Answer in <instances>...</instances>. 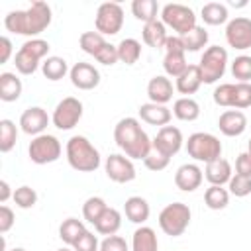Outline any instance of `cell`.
Here are the masks:
<instances>
[{"instance_id": "cell-40", "label": "cell", "mask_w": 251, "mask_h": 251, "mask_svg": "<svg viewBox=\"0 0 251 251\" xmlns=\"http://www.w3.org/2000/svg\"><path fill=\"white\" fill-rule=\"evenodd\" d=\"M12 200L16 202L18 208L29 210V208H33V206L37 204V192H35L31 186L22 184V186H18V188L14 190V198H12Z\"/></svg>"}, {"instance_id": "cell-31", "label": "cell", "mask_w": 251, "mask_h": 251, "mask_svg": "<svg viewBox=\"0 0 251 251\" xmlns=\"http://www.w3.org/2000/svg\"><path fill=\"white\" fill-rule=\"evenodd\" d=\"M41 73L47 80H61L67 73H71V69H69V65L63 57L51 55L41 63Z\"/></svg>"}, {"instance_id": "cell-3", "label": "cell", "mask_w": 251, "mask_h": 251, "mask_svg": "<svg viewBox=\"0 0 251 251\" xmlns=\"http://www.w3.org/2000/svg\"><path fill=\"white\" fill-rule=\"evenodd\" d=\"M65 153L71 169L78 173H94L102 165L100 151L84 135H73L65 145Z\"/></svg>"}, {"instance_id": "cell-11", "label": "cell", "mask_w": 251, "mask_h": 251, "mask_svg": "<svg viewBox=\"0 0 251 251\" xmlns=\"http://www.w3.org/2000/svg\"><path fill=\"white\" fill-rule=\"evenodd\" d=\"M96 31L106 35H116L124 27V8L118 2H104L96 10V20H94Z\"/></svg>"}, {"instance_id": "cell-12", "label": "cell", "mask_w": 251, "mask_h": 251, "mask_svg": "<svg viewBox=\"0 0 251 251\" xmlns=\"http://www.w3.org/2000/svg\"><path fill=\"white\" fill-rule=\"evenodd\" d=\"M104 171H106V176L112 180V182H118V184H126V182H131L135 178V167H133V161L129 157H126L124 153H112L106 157L104 161Z\"/></svg>"}, {"instance_id": "cell-34", "label": "cell", "mask_w": 251, "mask_h": 251, "mask_svg": "<svg viewBox=\"0 0 251 251\" xmlns=\"http://www.w3.org/2000/svg\"><path fill=\"white\" fill-rule=\"evenodd\" d=\"M204 204L210 210H224L229 204V190L224 188V186L210 184L204 192Z\"/></svg>"}, {"instance_id": "cell-25", "label": "cell", "mask_w": 251, "mask_h": 251, "mask_svg": "<svg viewBox=\"0 0 251 251\" xmlns=\"http://www.w3.org/2000/svg\"><path fill=\"white\" fill-rule=\"evenodd\" d=\"M141 37H143V43H145V45L155 47V49H163V47H165V41H167V37H169V33H167L165 24H163L161 20H155V22L143 24Z\"/></svg>"}, {"instance_id": "cell-51", "label": "cell", "mask_w": 251, "mask_h": 251, "mask_svg": "<svg viewBox=\"0 0 251 251\" xmlns=\"http://www.w3.org/2000/svg\"><path fill=\"white\" fill-rule=\"evenodd\" d=\"M165 53H186L184 49V41L180 35H169L165 41Z\"/></svg>"}, {"instance_id": "cell-17", "label": "cell", "mask_w": 251, "mask_h": 251, "mask_svg": "<svg viewBox=\"0 0 251 251\" xmlns=\"http://www.w3.org/2000/svg\"><path fill=\"white\" fill-rule=\"evenodd\" d=\"M202 180H204V173L196 163H184L175 173V184L182 192H194L196 188H200Z\"/></svg>"}, {"instance_id": "cell-8", "label": "cell", "mask_w": 251, "mask_h": 251, "mask_svg": "<svg viewBox=\"0 0 251 251\" xmlns=\"http://www.w3.org/2000/svg\"><path fill=\"white\" fill-rule=\"evenodd\" d=\"M227 67V51L220 45H210L204 49L198 69L202 73V82L204 84H214L226 75Z\"/></svg>"}, {"instance_id": "cell-53", "label": "cell", "mask_w": 251, "mask_h": 251, "mask_svg": "<svg viewBox=\"0 0 251 251\" xmlns=\"http://www.w3.org/2000/svg\"><path fill=\"white\" fill-rule=\"evenodd\" d=\"M10 198H14V192L10 190L8 180H0V204H6Z\"/></svg>"}, {"instance_id": "cell-56", "label": "cell", "mask_w": 251, "mask_h": 251, "mask_svg": "<svg viewBox=\"0 0 251 251\" xmlns=\"http://www.w3.org/2000/svg\"><path fill=\"white\" fill-rule=\"evenodd\" d=\"M247 153L251 155V139H249V143H247Z\"/></svg>"}, {"instance_id": "cell-43", "label": "cell", "mask_w": 251, "mask_h": 251, "mask_svg": "<svg viewBox=\"0 0 251 251\" xmlns=\"http://www.w3.org/2000/svg\"><path fill=\"white\" fill-rule=\"evenodd\" d=\"M227 190H229V194L235 196V198H245L247 194H251V178L235 173V175L231 176V180L227 182Z\"/></svg>"}, {"instance_id": "cell-14", "label": "cell", "mask_w": 251, "mask_h": 251, "mask_svg": "<svg viewBox=\"0 0 251 251\" xmlns=\"http://www.w3.org/2000/svg\"><path fill=\"white\" fill-rule=\"evenodd\" d=\"M182 143H184L182 131L175 126H165V127H159L157 135L153 137V151L171 159L182 149Z\"/></svg>"}, {"instance_id": "cell-33", "label": "cell", "mask_w": 251, "mask_h": 251, "mask_svg": "<svg viewBox=\"0 0 251 251\" xmlns=\"http://www.w3.org/2000/svg\"><path fill=\"white\" fill-rule=\"evenodd\" d=\"M141 57V43L133 37H126L118 43V59L126 65H135Z\"/></svg>"}, {"instance_id": "cell-44", "label": "cell", "mask_w": 251, "mask_h": 251, "mask_svg": "<svg viewBox=\"0 0 251 251\" xmlns=\"http://www.w3.org/2000/svg\"><path fill=\"white\" fill-rule=\"evenodd\" d=\"M249 106H251V82H237L235 84L233 110H245Z\"/></svg>"}, {"instance_id": "cell-6", "label": "cell", "mask_w": 251, "mask_h": 251, "mask_svg": "<svg viewBox=\"0 0 251 251\" xmlns=\"http://www.w3.org/2000/svg\"><path fill=\"white\" fill-rule=\"evenodd\" d=\"M222 141L208 131H196L192 135H188L186 141V153L188 157H192L198 163H212L216 159L222 157Z\"/></svg>"}, {"instance_id": "cell-19", "label": "cell", "mask_w": 251, "mask_h": 251, "mask_svg": "<svg viewBox=\"0 0 251 251\" xmlns=\"http://www.w3.org/2000/svg\"><path fill=\"white\" fill-rule=\"evenodd\" d=\"M173 82L167 75H157L147 82V96L153 104H167L173 100Z\"/></svg>"}, {"instance_id": "cell-27", "label": "cell", "mask_w": 251, "mask_h": 251, "mask_svg": "<svg viewBox=\"0 0 251 251\" xmlns=\"http://www.w3.org/2000/svg\"><path fill=\"white\" fill-rule=\"evenodd\" d=\"M120 227H122V214H120V210H116L112 206H108L104 210V214L98 218V222L94 224V229L100 235H106V237L108 235H116Z\"/></svg>"}, {"instance_id": "cell-48", "label": "cell", "mask_w": 251, "mask_h": 251, "mask_svg": "<svg viewBox=\"0 0 251 251\" xmlns=\"http://www.w3.org/2000/svg\"><path fill=\"white\" fill-rule=\"evenodd\" d=\"M100 251H129V245L122 235H108L100 241Z\"/></svg>"}, {"instance_id": "cell-24", "label": "cell", "mask_w": 251, "mask_h": 251, "mask_svg": "<svg viewBox=\"0 0 251 251\" xmlns=\"http://www.w3.org/2000/svg\"><path fill=\"white\" fill-rule=\"evenodd\" d=\"M131 251H159L155 229L149 226H139L131 235Z\"/></svg>"}, {"instance_id": "cell-55", "label": "cell", "mask_w": 251, "mask_h": 251, "mask_svg": "<svg viewBox=\"0 0 251 251\" xmlns=\"http://www.w3.org/2000/svg\"><path fill=\"white\" fill-rule=\"evenodd\" d=\"M10 251H27V249H24V247H14V249H10Z\"/></svg>"}, {"instance_id": "cell-37", "label": "cell", "mask_w": 251, "mask_h": 251, "mask_svg": "<svg viewBox=\"0 0 251 251\" xmlns=\"http://www.w3.org/2000/svg\"><path fill=\"white\" fill-rule=\"evenodd\" d=\"M16 141H18V127H16V124L12 120H8V118L0 120V151L2 153L12 151Z\"/></svg>"}, {"instance_id": "cell-29", "label": "cell", "mask_w": 251, "mask_h": 251, "mask_svg": "<svg viewBox=\"0 0 251 251\" xmlns=\"http://www.w3.org/2000/svg\"><path fill=\"white\" fill-rule=\"evenodd\" d=\"M200 18L208 25H222L229 22V12H227V6L222 2H208L202 6Z\"/></svg>"}, {"instance_id": "cell-23", "label": "cell", "mask_w": 251, "mask_h": 251, "mask_svg": "<svg viewBox=\"0 0 251 251\" xmlns=\"http://www.w3.org/2000/svg\"><path fill=\"white\" fill-rule=\"evenodd\" d=\"M202 84H204V82H202V73H200L198 65H188V69L176 78L175 88H176L180 94L190 96V94L198 92V88H200Z\"/></svg>"}, {"instance_id": "cell-46", "label": "cell", "mask_w": 251, "mask_h": 251, "mask_svg": "<svg viewBox=\"0 0 251 251\" xmlns=\"http://www.w3.org/2000/svg\"><path fill=\"white\" fill-rule=\"evenodd\" d=\"M169 163H171V159L165 157V155H161V153H157V151H151V153L143 159V165H145L149 171H153V173H159V171L167 169Z\"/></svg>"}, {"instance_id": "cell-15", "label": "cell", "mask_w": 251, "mask_h": 251, "mask_svg": "<svg viewBox=\"0 0 251 251\" xmlns=\"http://www.w3.org/2000/svg\"><path fill=\"white\" fill-rule=\"evenodd\" d=\"M69 78L73 82L75 88L78 90H92L100 84V71L90 65V63H84V61H78L71 67V73H69Z\"/></svg>"}, {"instance_id": "cell-45", "label": "cell", "mask_w": 251, "mask_h": 251, "mask_svg": "<svg viewBox=\"0 0 251 251\" xmlns=\"http://www.w3.org/2000/svg\"><path fill=\"white\" fill-rule=\"evenodd\" d=\"M73 249L75 251H100V241H98V237L92 233V231H84L80 237H78V241L73 245Z\"/></svg>"}, {"instance_id": "cell-42", "label": "cell", "mask_w": 251, "mask_h": 251, "mask_svg": "<svg viewBox=\"0 0 251 251\" xmlns=\"http://www.w3.org/2000/svg\"><path fill=\"white\" fill-rule=\"evenodd\" d=\"M214 102L222 108H233V98H235V84L233 82H224L214 88Z\"/></svg>"}, {"instance_id": "cell-26", "label": "cell", "mask_w": 251, "mask_h": 251, "mask_svg": "<svg viewBox=\"0 0 251 251\" xmlns=\"http://www.w3.org/2000/svg\"><path fill=\"white\" fill-rule=\"evenodd\" d=\"M24 84L16 73L4 71L0 75V100L2 102H16L22 96Z\"/></svg>"}, {"instance_id": "cell-47", "label": "cell", "mask_w": 251, "mask_h": 251, "mask_svg": "<svg viewBox=\"0 0 251 251\" xmlns=\"http://www.w3.org/2000/svg\"><path fill=\"white\" fill-rule=\"evenodd\" d=\"M100 65H106V67H112V65H116L120 59H118V45H112V43H106L102 49H100V53L94 57Z\"/></svg>"}, {"instance_id": "cell-10", "label": "cell", "mask_w": 251, "mask_h": 251, "mask_svg": "<svg viewBox=\"0 0 251 251\" xmlns=\"http://www.w3.org/2000/svg\"><path fill=\"white\" fill-rule=\"evenodd\" d=\"M82 112H84L82 102L75 96H67L55 106V110L51 114V124L61 131H69L80 122Z\"/></svg>"}, {"instance_id": "cell-1", "label": "cell", "mask_w": 251, "mask_h": 251, "mask_svg": "<svg viewBox=\"0 0 251 251\" xmlns=\"http://www.w3.org/2000/svg\"><path fill=\"white\" fill-rule=\"evenodd\" d=\"M53 20L51 6L47 2L35 0L25 10H12L4 16V27L16 35H25L29 39H35L39 33H43Z\"/></svg>"}, {"instance_id": "cell-39", "label": "cell", "mask_w": 251, "mask_h": 251, "mask_svg": "<svg viewBox=\"0 0 251 251\" xmlns=\"http://www.w3.org/2000/svg\"><path fill=\"white\" fill-rule=\"evenodd\" d=\"M182 41H184V49H186V51L196 53V51H200V49H204V47L208 45V31H206L204 27L196 25L192 31H188V33L182 37Z\"/></svg>"}, {"instance_id": "cell-2", "label": "cell", "mask_w": 251, "mask_h": 251, "mask_svg": "<svg viewBox=\"0 0 251 251\" xmlns=\"http://www.w3.org/2000/svg\"><path fill=\"white\" fill-rule=\"evenodd\" d=\"M114 141L131 161L145 159L153 151V139H149L137 118H122L114 126Z\"/></svg>"}, {"instance_id": "cell-20", "label": "cell", "mask_w": 251, "mask_h": 251, "mask_svg": "<svg viewBox=\"0 0 251 251\" xmlns=\"http://www.w3.org/2000/svg\"><path fill=\"white\" fill-rule=\"evenodd\" d=\"M139 120L149 124V126H159V127H165L169 126L171 118H173V112L163 106V104H153V102H147V104H141L139 110Z\"/></svg>"}, {"instance_id": "cell-22", "label": "cell", "mask_w": 251, "mask_h": 251, "mask_svg": "<svg viewBox=\"0 0 251 251\" xmlns=\"http://www.w3.org/2000/svg\"><path fill=\"white\" fill-rule=\"evenodd\" d=\"M124 214L126 218L131 222V224H137V226H143L147 220H149V214H151V208H149V202L141 196H129L126 202H124Z\"/></svg>"}, {"instance_id": "cell-4", "label": "cell", "mask_w": 251, "mask_h": 251, "mask_svg": "<svg viewBox=\"0 0 251 251\" xmlns=\"http://www.w3.org/2000/svg\"><path fill=\"white\" fill-rule=\"evenodd\" d=\"M51 45L49 41L41 39V37H35V39H27L20 49L18 53L14 55V65H16V71L20 75H33L39 67L41 61L47 59V53H49Z\"/></svg>"}, {"instance_id": "cell-9", "label": "cell", "mask_w": 251, "mask_h": 251, "mask_svg": "<svg viewBox=\"0 0 251 251\" xmlns=\"http://www.w3.org/2000/svg\"><path fill=\"white\" fill-rule=\"evenodd\" d=\"M63 153V145L61 141L51 135V133H41V135H35L31 141H29V147H27V155L31 159V163L35 165H49V163H55Z\"/></svg>"}, {"instance_id": "cell-13", "label": "cell", "mask_w": 251, "mask_h": 251, "mask_svg": "<svg viewBox=\"0 0 251 251\" xmlns=\"http://www.w3.org/2000/svg\"><path fill=\"white\" fill-rule=\"evenodd\" d=\"M226 41L229 47L237 51H245L251 47V18L237 16L226 24Z\"/></svg>"}, {"instance_id": "cell-28", "label": "cell", "mask_w": 251, "mask_h": 251, "mask_svg": "<svg viewBox=\"0 0 251 251\" xmlns=\"http://www.w3.org/2000/svg\"><path fill=\"white\" fill-rule=\"evenodd\" d=\"M173 116L180 122H194L200 118V104L190 96L176 98L173 104Z\"/></svg>"}, {"instance_id": "cell-38", "label": "cell", "mask_w": 251, "mask_h": 251, "mask_svg": "<svg viewBox=\"0 0 251 251\" xmlns=\"http://www.w3.org/2000/svg\"><path fill=\"white\" fill-rule=\"evenodd\" d=\"M106 208H108V204H106L104 198H100V196H90V198H86L84 204H82V218H84L88 224L94 226V224L98 222V218L104 214Z\"/></svg>"}, {"instance_id": "cell-30", "label": "cell", "mask_w": 251, "mask_h": 251, "mask_svg": "<svg viewBox=\"0 0 251 251\" xmlns=\"http://www.w3.org/2000/svg\"><path fill=\"white\" fill-rule=\"evenodd\" d=\"M84 231H86V227H84L82 220H76V218H67L59 226V237L67 247H73Z\"/></svg>"}, {"instance_id": "cell-7", "label": "cell", "mask_w": 251, "mask_h": 251, "mask_svg": "<svg viewBox=\"0 0 251 251\" xmlns=\"http://www.w3.org/2000/svg\"><path fill=\"white\" fill-rule=\"evenodd\" d=\"M161 22L165 27L176 31V35L184 37L188 31L196 27V14L192 8L184 4H165L161 8Z\"/></svg>"}, {"instance_id": "cell-21", "label": "cell", "mask_w": 251, "mask_h": 251, "mask_svg": "<svg viewBox=\"0 0 251 251\" xmlns=\"http://www.w3.org/2000/svg\"><path fill=\"white\" fill-rule=\"evenodd\" d=\"M204 176H206V180H208L210 184H216V186L227 184V182L231 180V176H233L229 161L224 159V157H220V159L208 163L206 169H204Z\"/></svg>"}, {"instance_id": "cell-32", "label": "cell", "mask_w": 251, "mask_h": 251, "mask_svg": "<svg viewBox=\"0 0 251 251\" xmlns=\"http://www.w3.org/2000/svg\"><path fill=\"white\" fill-rule=\"evenodd\" d=\"M159 12H161V8L155 0H133L131 2V14L135 16V20H139L143 24L155 22Z\"/></svg>"}, {"instance_id": "cell-35", "label": "cell", "mask_w": 251, "mask_h": 251, "mask_svg": "<svg viewBox=\"0 0 251 251\" xmlns=\"http://www.w3.org/2000/svg\"><path fill=\"white\" fill-rule=\"evenodd\" d=\"M106 43H108L106 37H104L102 33H98V31H82L80 37H78L80 49H82L86 55H92V57H96V55L100 53V49H102Z\"/></svg>"}, {"instance_id": "cell-54", "label": "cell", "mask_w": 251, "mask_h": 251, "mask_svg": "<svg viewBox=\"0 0 251 251\" xmlns=\"http://www.w3.org/2000/svg\"><path fill=\"white\" fill-rule=\"evenodd\" d=\"M57 251H75L73 247H61V249H57Z\"/></svg>"}, {"instance_id": "cell-50", "label": "cell", "mask_w": 251, "mask_h": 251, "mask_svg": "<svg viewBox=\"0 0 251 251\" xmlns=\"http://www.w3.org/2000/svg\"><path fill=\"white\" fill-rule=\"evenodd\" d=\"M235 173L251 178V155L247 151L237 155V159H235Z\"/></svg>"}, {"instance_id": "cell-52", "label": "cell", "mask_w": 251, "mask_h": 251, "mask_svg": "<svg viewBox=\"0 0 251 251\" xmlns=\"http://www.w3.org/2000/svg\"><path fill=\"white\" fill-rule=\"evenodd\" d=\"M0 49H2L0 63H8L10 57H12V41H10V37H6V35L0 37Z\"/></svg>"}, {"instance_id": "cell-18", "label": "cell", "mask_w": 251, "mask_h": 251, "mask_svg": "<svg viewBox=\"0 0 251 251\" xmlns=\"http://www.w3.org/2000/svg\"><path fill=\"white\" fill-rule=\"evenodd\" d=\"M218 127L226 137H237L247 129V116L241 110H226L218 118Z\"/></svg>"}, {"instance_id": "cell-16", "label": "cell", "mask_w": 251, "mask_h": 251, "mask_svg": "<svg viewBox=\"0 0 251 251\" xmlns=\"http://www.w3.org/2000/svg\"><path fill=\"white\" fill-rule=\"evenodd\" d=\"M51 118L47 116V112L41 106H29L22 112L20 116V129L27 135H41L45 133V127L49 126Z\"/></svg>"}, {"instance_id": "cell-5", "label": "cell", "mask_w": 251, "mask_h": 251, "mask_svg": "<svg viewBox=\"0 0 251 251\" xmlns=\"http://www.w3.org/2000/svg\"><path fill=\"white\" fill-rule=\"evenodd\" d=\"M190 218H192V212H190L188 204H184V202H171L159 214V227H161V231L165 235L178 237V235H182L188 229Z\"/></svg>"}, {"instance_id": "cell-36", "label": "cell", "mask_w": 251, "mask_h": 251, "mask_svg": "<svg viewBox=\"0 0 251 251\" xmlns=\"http://www.w3.org/2000/svg\"><path fill=\"white\" fill-rule=\"evenodd\" d=\"M163 69H165V75L167 76L178 78L188 69V63H186L184 53H165V57H163Z\"/></svg>"}, {"instance_id": "cell-41", "label": "cell", "mask_w": 251, "mask_h": 251, "mask_svg": "<svg viewBox=\"0 0 251 251\" xmlns=\"http://www.w3.org/2000/svg\"><path fill=\"white\" fill-rule=\"evenodd\" d=\"M231 75L237 82H251V57L239 55L231 61Z\"/></svg>"}, {"instance_id": "cell-49", "label": "cell", "mask_w": 251, "mask_h": 251, "mask_svg": "<svg viewBox=\"0 0 251 251\" xmlns=\"http://www.w3.org/2000/svg\"><path fill=\"white\" fill-rule=\"evenodd\" d=\"M14 222H16L14 210H12L10 206L2 204V206H0V233H2V235L8 233V231L12 229V226H14Z\"/></svg>"}]
</instances>
